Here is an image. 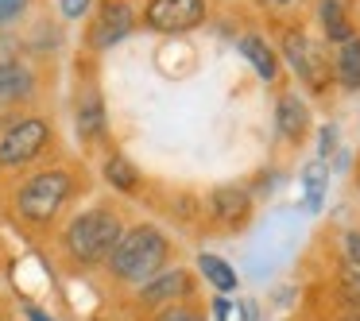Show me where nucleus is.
Wrapping results in <instances>:
<instances>
[{
	"label": "nucleus",
	"mask_w": 360,
	"mask_h": 321,
	"mask_svg": "<svg viewBox=\"0 0 360 321\" xmlns=\"http://www.w3.org/2000/svg\"><path fill=\"white\" fill-rule=\"evenodd\" d=\"M89 4H94V0H58V8H63L66 20H82L89 12Z\"/></svg>",
	"instance_id": "obj_21"
},
{
	"label": "nucleus",
	"mask_w": 360,
	"mask_h": 321,
	"mask_svg": "<svg viewBox=\"0 0 360 321\" xmlns=\"http://www.w3.org/2000/svg\"><path fill=\"white\" fill-rule=\"evenodd\" d=\"M51 140H55V132H51V120L47 117L27 112V117L8 120V124L0 128V171L32 166L35 159L47 155Z\"/></svg>",
	"instance_id": "obj_4"
},
{
	"label": "nucleus",
	"mask_w": 360,
	"mask_h": 321,
	"mask_svg": "<svg viewBox=\"0 0 360 321\" xmlns=\"http://www.w3.org/2000/svg\"><path fill=\"white\" fill-rule=\"evenodd\" d=\"M167 256H171V244L159 232L155 225H132L120 232L112 256L105 259L109 275L117 282H128V287H143L148 279H155L167 267Z\"/></svg>",
	"instance_id": "obj_1"
},
{
	"label": "nucleus",
	"mask_w": 360,
	"mask_h": 321,
	"mask_svg": "<svg viewBox=\"0 0 360 321\" xmlns=\"http://www.w3.org/2000/svg\"><path fill=\"white\" fill-rule=\"evenodd\" d=\"M105 182L117 186V190H124V194H132V190L140 186V171H136L120 151H112V155L105 159Z\"/></svg>",
	"instance_id": "obj_15"
},
{
	"label": "nucleus",
	"mask_w": 360,
	"mask_h": 321,
	"mask_svg": "<svg viewBox=\"0 0 360 321\" xmlns=\"http://www.w3.org/2000/svg\"><path fill=\"white\" fill-rule=\"evenodd\" d=\"M213 213H217L221 221H244L248 217V194L236 190V186L213 190Z\"/></svg>",
	"instance_id": "obj_13"
},
{
	"label": "nucleus",
	"mask_w": 360,
	"mask_h": 321,
	"mask_svg": "<svg viewBox=\"0 0 360 321\" xmlns=\"http://www.w3.org/2000/svg\"><path fill=\"white\" fill-rule=\"evenodd\" d=\"M120 232H124V225H120L117 209L94 205V209H82L78 217H70V225L63 228V251L78 267H97L112 256Z\"/></svg>",
	"instance_id": "obj_2"
},
{
	"label": "nucleus",
	"mask_w": 360,
	"mask_h": 321,
	"mask_svg": "<svg viewBox=\"0 0 360 321\" xmlns=\"http://www.w3.org/2000/svg\"><path fill=\"white\" fill-rule=\"evenodd\" d=\"M151 321H205L198 310H190V306H167V310H159Z\"/></svg>",
	"instance_id": "obj_20"
},
{
	"label": "nucleus",
	"mask_w": 360,
	"mask_h": 321,
	"mask_svg": "<svg viewBox=\"0 0 360 321\" xmlns=\"http://www.w3.org/2000/svg\"><path fill=\"white\" fill-rule=\"evenodd\" d=\"M341 290H345V298H349L352 306H360V267L345 263V271H341Z\"/></svg>",
	"instance_id": "obj_18"
},
{
	"label": "nucleus",
	"mask_w": 360,
	"mask_h": 321,
	"mask_svg": "<svg viewBox=\"0 0 360 321\" xmlns=\"http://www.w3.org/2000/svg\"><path fill=\"white\" fill-rule=\"evenodd\" d=\"M32 97H35V74L24 63H16V58L0 63V112L20 109Z\"/></svg>",
	"instance_id": "obj_9"
},
{
	"label": "nucleus",
	"mask_w": 360,
	"mask_h": 321,
	"mask_svg": "<svg viewBox=\"0 0 360 321\" xmlns=\"http://www.w3.org/2000/svg\"><path fill=\"white\" fill-rule=\"evenodd\" d=\"M202 20H205V0H148V8H143V24L163 35L194 32Z\"/></svg>",
	"instance_id": "obj_6"
},
{
	"label": "nucleus",
	"mask_w": 360,
	"mask_h": 321,
	"mask_svg": "<svg viewBox=\"0 0 360 321\" xmlns=\"http://www.w3.org/2000/svg\"><path fill=\"white\" fill-rule=\"evenodd\" d=\"M136 27V8L128 0H101L94 8V20L86 27V47L89 51H112L124 43Z\"/></svg>",
	"instance_id": "obj_5"
},
{
	"label": "nucleus",
	"mask_w": 360,
	"mask_h": 321,
	"mask_svg": "<svg viewBox=\"0 0 360 321\" xmlns=\"http://www.w3.org/2000/svg\"><path fill=\"white\" fill-rule=\"evenodd\" d=\"M198 267H202L205 279H210L217 290H233V287H236V275H233V267H229L225 259H217V256H202V259H198Z\"/></svg>",
	"instance_id": "obj_17"
},
{
	"label": "nucleus",
	"mask_w": 360,
	"mask_h": 321,
	"mask_svg": "<svg viewBox=\"0 0 360 321\" xmlns=\"http://www.w3.org/2000/svg\"><path fill=\"white\" fill-rule=\"evenodd\" d=\"M264 4H290V0H264Z\"/></svg>",
	"instance_id": "obj_24"
},
{
	"label": "nucleus",
	"mask_w": 360,
	"mask_h": 321,
	"mask_svg": "<svg viewBox=\"0 0 360 321\" xmlns=\"http://www.w3.org/2000/svg\"><path fill=\"white\" fill-rule=\"evenodd\" d=\"M240 55L248 58L252 66H256V74H259L264 81H271L275 74H279V58H275V51L267 47L259 35H244V39H240Z\"/></svg>",
	"instance_id": "obj_12"
},
{
	"label": "nucleus",
	"mask_w": 360,
	"mask_h": 321,
	"mask_svg": "<svg viewBox=\"0 0 360 321\" xmlns=\"http://www.w3.org/2000/svg\"><path fill=\"white\" fill-rule=\"evenodd\" d=\"M283 55H287V63L295 66V74L314 89V93H318V89H326V81H329V58H326V51H321L314 39H306L302 32H287V35H283Z\"/></svg>",
	"instance_id": "obj_7"
},
{
	"label": "nucleus",
	"mask_w": 360,
	"mask_h": 321,
	"mask_svg": "<svg viewBox=\"0 0 360 321\" xmlns=\"http://www.w3.org/2000/svg\"><path fill=\"white\" fill-rule=\"evenodd\" d=\"M321 20H326V35L333 43H349L352 39V24H349V16H345L341 0H326V4H321Z\"/></svg>",
	"instance_id": "obj_16"
},
{
	"label": "nucleus",
	"mask_w": 360,
	"mask_h": 321,
	"mask_svg": "<svg viewBox=\"0 0 360 321\" xmlns=\"http://www.w3.org/2000/svg\"><path fill=\"white\" fill-rule=\"evenodd\" d=\"M345 321H360V317H345Z\"/></svg>",
	"instance_id": "obj_25"
},
{
	"label": "nucleus",
	"mask_w": 360,
	"mask_h": 321,
	"mask_svg": "<svg viewBox=\"0 0 360 321\" xmlns=\"http://www.w3.org/2000/svg\"><path fill=\"white\" fill-rule=\"evenodd\" d=\"M190 294V271L174 267V271H159L155 279H148L140 287V302L151 310H167V306H179Z\"/></svg>",
	"instance_id": "obj_8"
},
{
	"label": "nucleus",
	"mask_w": 360,
	"mask_h": 321,
	"mask_svg": "<svg viewBox=\"0 0 360 321\" xmlns=\"http://www.w3.org/2000/svg\"><path fill=\"white\" fill-rule=\"evenodd\" d=\"M27 4H32V0H0V32L16 24V20L27 12Z\"/></svg>",
	"instance_id": "obj_19"
},
{
	"label": "nucleus",
	"mask_w": 360,
	"mask_h": 321,
	"mask_svg": "<svg viewBox=\"0 0 360 321\" xmlns=\"http://www.w3.org/2000/svg\"><path fill=\"white\" fill-rule=\"evenodd\" d=\"M105 128H109V120H105L101 93H97V89H82V97H78V136L86 143H94L105 136Z\"/></svg>",
	"instance_id": "obj_10"
},
{
	"label": "nucleus",
	"mask_w": 360,
	"mask_h": 321,
	"mask_svg": "<svg viewBox=\"0 0 360 321\" xmlns=\"http://www.w3.org/2000/svg\"><path fill=\"white\" fill-rule=\"evenodd\" d=\"M279 132L287 136V140H302L306 128H310V109H306V101L298 93H283L279 97Z\"/></svg>",
	"instance_id": "obj_11"
},
{
	"label": "nucleus",
	"mask_w": 360,
	"mask_h": 321,
	"mask_svg": "<svg viewBox=\"0 0 360 321\" xmlns=\"http://www.w3.org/2000/svg\"><path fill=\"white\" fill-rule=\"evenodd\" d=\"M27 313H32V321H51L47 313H39V310H32V306H27Z\"/></svg>",
	"instance_id": "obj_23"
},
{
	"label": "nucleus",
	"mask_w": 360,
	"mask_h": 321,
	"mask_svg": "<svg viewBox=\"0 0 360 321\" xmlns=\"http://www.w3.org/2000/svg\"><path fill=\"white\" fill-rule=\"evenodd\" d=\"M337 81L345 89H360V39L352 35L349 43H341V55H337Z\"/></svg>",
	"instance_id": "obj_14"
},
{
	"label": "nucleus",
	"mask_w": 360,
	"mask_h": 321,
	"mask_svg": "<svg viewBox=\"0 0 360 321\" xmlns=\"http://www.w3.org/2000/svg\"><path fill=\"white\" fill-rule=\"evenodd\" d=\"M225 313H229V302L217 298V302H213V321H225Z\"/></svg>",
	"instance_id": "obj_22"
},
{
	"label": "nucleus",
	"mask_w": 360,
	"mask_h": 321,
	"mask_svg": "<svg viewBox=\"0 0 360 321\" xmlns=\"http://www.w3.org/2000/svg\"><path fill=\"white\" fill-rule=\"evenodd\" d=\"M70 197H74V174L66 166H47V171H35L32 178H24V186L12 197V209L24 225L51 228Z\"/></svg>",
	"instance_id": "obj_3"
}]
</instances>
